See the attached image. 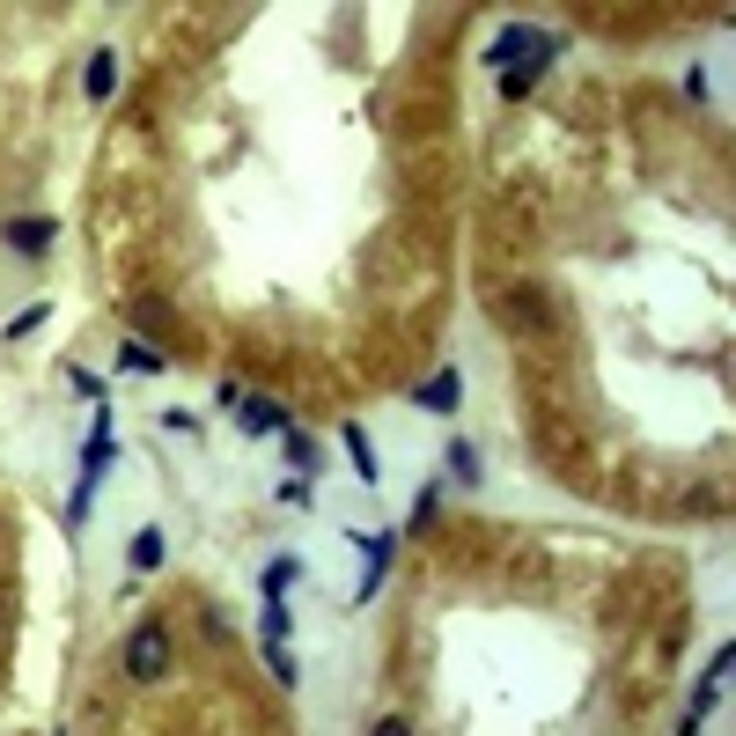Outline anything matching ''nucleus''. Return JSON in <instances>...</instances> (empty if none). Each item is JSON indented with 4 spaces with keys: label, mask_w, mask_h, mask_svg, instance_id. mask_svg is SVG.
<instances>
[{
    "label": "nucleus",
    "mask_w": 736,
    "mask_h": 736,
    "mask_svg": "<svg viewBox=\"0 0 736 736\" xmlns=\"http://www.w3.org/2000/svg\"><path fill=\"white\" fill-rule=\"evenodd\" d=\"M266 662H272V678H280V685H302V662L288 656V640H266Z\"/></svg>",
    "instance_id": "nucleus-11"
},
{
    "label": "nucleus",
    "mask_w": 736,
    "mask_h": 736,
    "mask_svg": "<svg viewBox=\"0 0 736 736\" xmlns=\"http://www.w3.org/2000/svg\"><path fill=\"white\" fill-rule=\"evenodd\" d=\"M280 449H288V471H294V479H310V471H317V442L302 435V427H280Z\"/></svg>",
    "instance_id": "nucleus-7"
},
{
    "label": "nucleus",
    "mask_w": 736,
    "mask_h": 736,
    "mask_svg": "<svg viewBox=\"0 0 736 736\" xmlns=\"http://www.w3.org/2000/svg\"><path fill=\"white\" fill-rule=\"evenodd\" d=\"M376 736H413V722H405V714H383V722H376Z\"/></svg>",
    "instance_id": "nucleus-18"
},
{
    "label": "nucleus",
    "mask_w": 736,
    "mask_h": 736,
    "mask_svg": "<svg viewBox=\"0 0 736 736\" xmlns=\"http://www.w3.org/2000/svg\"><path fill=\"white\" fill-rule=\"evenodd\" d=\"M236 420H244L250 435H272V427H288V413H280L272 398H244V405H236Z\"/></svg>",
    "instance_id": "nucleus-8"
},
{
    "label": "nucleus",
    "mask_w": 736,
    "mask_h": 736,
    "mask_svg": "<svg viewBox=\"0 0 736 736\" xmlns=\"http://www.w3.org/2000/svg\"><path fill=\"white\" fill-rule=\"evenodd\" d=\"M294 575H302V560H272V567H266V596H288Z\"/></svg>",
    "instance_id": "nucleus-14"
},
{
    "label": "nucleus",
    "mask_w": 736,
    "mask_h": 736,
    "mask_svg": "<svg viewBox=\"0 0 736 736\" xmlns=\"http://www.w3.org/2000/svg\"><path fill=\"white\" fill-rule=\"evenodd\" d=\"M81 89H89V103H103L111 89H119V52H111V45L89 52V74H81Z\"/></svg>",
    "instance_id": "nucleus-6"
},
{
    "label": "nucleus",
    "mask_w": 736,
    "mask_h": 736,
    "mask_svg": "<svg viewBox=\"0 0 736 736\" xmlns=\"http://www.w3.org/2000/svg\"><path fill=\"white\" fill-rule=\"evenodd\" d=\"M125 678L133 685H163L170 678V626L163 618H141L133 640H125Z\"/></svg>",
    "instance_id": "nucleus-1"
},
{
    "label": "nucleus",
    "mask_w": 736,
    "mask_h": 736,
    "mask_svg": "<svg viewBox=\"0 0 736 736\" xmlns=\"http://www.w3.org/2000/svg\"><path fill=\"white\" fill-rule=\"evenodd\" d=\"M545 37H553V30H531V23H509V30H501V37H493V45H487V67H493V74H509V67H523V59H531V52H538Z\"/></svg>",
    "instance_id": "nucleus-3"
},
{
    "label": "nucleus",
    "mask_w": 736,
    "mask_h": 736,
    "mask_svg": "<svg viewBox=\"0 0 736 736\" xmlns=\"http://www.w3.org/2000/svg\"><path fill=\"white\" fill-rule=\"evenodd\" d=\"M45 317H52L45 302H30L23 317H15V324H0V332H8V339H30V332H37V324H45Z\"/></svg>",
    "instance_id": "nucleus-15"
},
{
    "label": "nucleus",
    "mask_w": 736,
    "mask_h": 736,
    "mask_svg": "<svg viewBox=\"0 0 736 736\" xmlns=\"http://www.w3.org/2000/svg\"><path fill=\"white\" fill-rule=\"evenodd\" d=\"M420 405H427V413H457V398H465V376H457V368H442L435 383H420Z\"/></svg>",
    "instance_id": "nucleus-5"
},
{
    "label": "nucleus",
    "mask_w": 736,
    "mask_h": 736,
    "mask_svg": "<svg viewBox=\"0 0 736 736\" xmlns=\"http://www.w3.org/2000/svg\"><path fill=\"white\" fill-rule=\"evenodd\" d=\"M346 449H354V471H361V479H368V487H376V449H368V435H361V427H346Z\"/></svg>",
    "instance_id": "nucleus-12"
},
{
    "label": "nucleus",
    "mask_w": 736,
    "mask_h": 736,
    "mask_svg": "<svg viewBox=\"0 0 736 736\" xmlns=\"http://www.w3.org/2000/svg\"><path fill=\"white\" fill-rule=\"evenodd\" d=\"M266 640H288V604L280 596H266Z\"/></svg>",
    "instance_id": "nucleus-17"
},
{
    "label": "nucleus",
    "mask_w": 736,
    "mask_h": 736,
    "mask_svg": "<svg viewBox=\"0 0 736 736\" xmlns=\"http://www.w3.org/2000/svg\"><path fill=\"white\" fill-rule=\"evenodd\" d=\"M155 567H163V531L147 523L141 538H133V575H155Z\"/></svg>",
    "instance_id": "nucleus-10"
},
{
    "label": "nucleus",
    "mask_w": 736,
    "mask_h": 736,
    "mask_svg": "<svg viewBox=\"0 0 736 736\" xmlns=\"http://www.w3.org/2000/svg\"><path fill=\"white\" fill-rule=\"evenodd\" d=\"M391 545H398V538H368V582H361V604L376 596V589H383V575H391Z\"/></svg>",
    "instance_id": "nucleus-9"
},
{
    "label": "nucleus",
    "mask_w": 736,
    "mask_h": 736,
    "mask_svg": "<svg viewBox=\"0 0 736 736\" xmlns=\"http://www.w3.org/2000/svg\"><path fill=\"white\" fill-rule=\"evenodd\" d=\"M449 471H457V479H479V449L457 442V449H449Z\"/></svg>",
    "instance_id": "nucleus-16"
},
{
    "label": "nucleus",
    "mask_w": 736,
    "mask_h": 736,
    "mask_svg": "<svg viewBox=\"0 0 736 736\" xmlns=\"http://www.w3.org/2000/svg\"><path fill=\"white\" fill-rule=\"evenodd\" d=\"M553 52H560V37H545V45L531 52L523 67H509V74H501V97H531V81L545 74V59H553Z\"/></svg>",
    "instance_id": "nucleus-4"
},
{
    "label": "nucleus",
    "mask_w": 736,
    "mask_h": 736,
    "mask_svg": "<svg viewBox=\"0 0 736 736\" xmlns=\"http://www.w3.org/2000/svg\"><path fill=\"white\" fill-rule=\"evenodd\" d=\"M119 368H163V354H155V346H141V339H125L119 346Z\"/></svg>",
    "instance_id": "nucleus-13"
},
{
    "label": "nucleus",
    "mask_w": 736,
    "mask_h": 736,
    "mask_svg": "<svg viewBox=\"0 0 736 736\" xmlns=\"http://www.w3.org/2000/svg\"><path fill=\"white\" fill-rule=\"evenodd\" d=\"M0 244L23 250V258H45V250L59 244V221L52 214H15V221H0Z\"/></svg>",
    "instance_id": "nucleus-2"
}]
</instances>
